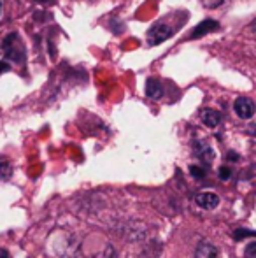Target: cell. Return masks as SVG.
<instances>
[{"label": "cell", "mask_w": 256, "mask_h": 258, "mask_svg": "<svg viewBox=\"0 0 256 258\" xmlns=\"http://www.w3.org/2000/svg\"><path fill=\"white\" fill-rule=\"evenodd\" d=\"M2 53L6 56V60L13 61L16 65H23L27 61V49H25V44L21 41V37L13 32V34L6 35L2 41Z\"/></svg>", "instance_id": "6da1fadb"}, {"label": "cell", "mask_w": 256, "mask_h": 258, "mask_svg": "<svg viewBox=\"0 0 256 258\" xmlns=\"http://www.w3.org/2000/svg\"><path fill=\"white\" fill-rule=\"evenodd\" d=\"M174 27L168 25L165 20H160L153 25V27L147 30V44L149 46H156V44H161L165 42L168 37L174 35Z\"/></svg>", "instance_id": "7a4b0ae2"}, {"label": "cell", "mask_w": 256, "mask_h": 258, "mask_svg": "<svg viewBox=\"0 0 256 258\" xmlns=\"http://www.w3.org/2000/svg\"><path fill=\"white\" fill-rule=\"evenodd\" d=\"M233 111L240 119H249L256 112V104L249 97H237L235 102H233Z\"/></svg>", "instance_id": "3957f363"}, {"label": "cell", "mask_w": 256, "mask_h": 258, "mask_svg": "<svg viewBox=\"0 0 256 258\" xmlns=\"http://www.w3.org/2000/svg\"><path fill=\"white\" fill-rule=\"evenodd\" d=\"M193 148H195V156L204 165H209L214 160V150H212V146L209 143H205V141H195Z\"/></svg>", "instance_id": "277c9868"}, {"label": "cell", "mask_w": 256, "mask_h": 258, "mask_svg": "<svg viewBox=\"0 0 256 258\" xmlns=\"http://www.w3.org/2000/svg\"><path fill=\"white\" fill-rule=\"evenodd\" d=\"M219 28V23L216 20H211V18H207V20H204L202 23H198L197 27L192 30V34H190V39H200L204 37V35L211 34V32L218 30Z\"/></svg>", "instance_id": "5b68a950"}, {"label": "cell", "mask_w": 256, "mask_h": 258, "mask_svg": "<svg viewBox=\"0 0 256 258\" xmlns=\"http://www.w3.org/2000/svg\"><path fill=\"white\" fill-rule=\"evenodd\" d=\"M195 258H218V248L207 239H202L195 248Z\"/></svg>", "instance_id": "8992f818"}, {"label": "cell", "mask_w": 256, "mask_h": 258, "mask_svg": "<svg viewBox=\"0 0 256 258\" xmlns=\"http://www.w3.org/2000/svg\"><path fill=\"white\" fill-rule=\"evenodd\" d=\"M200 119L205 126H209V128H216V126L221 123L223 116H221V112L216 111V109L207 107V109H202L200 111Z\"/></svg>", "instance_id": "52a82bcc"}, {"label": "cell", "mask_w": 256, "mask_h": 258, "mask_svg": "<svg viewBox=\"0 0 256 258\" xmlns=\"http://www.w3.org/2000/svg\"><path fill=\"white\" fill-rule=\"evenodd\" d=\"M146 95L153 100H158L163 97V85H161L160 79L156 78H149L146 81Z\"/></svg>", "instance_id": "ba28073f"}, {"label": "cell", "mask_w": 256, "mask_h": 258, "mask_svg": "<svg viewBox=\"0 0 256 258\" xmlns=\"http://www.w3.org/2000/svg\"><path fill=\"white\" fill-rule=\"evenodd\" d=\"M195 202L202 209H214V207L219 206V197L216 194H198L195 197Z\"/></svg>", "instance_id": "9c48e42d"}, {"label": "cell", "mask_w": 256, "mask_h": 258, "mask_svg": "<svg viewBox=\"0 0 256 258\" xmlns=\"http://www.w3.org/2000/svg\"><path fill=\"white\" fill-rule=\"evenodd\" d=\"M13 176V165H11L7 156H0V179L9 181Z\"/></svg>", "instance_id": "30bf717a"}, {"label": "cell", "mask_w": 256, "mask_h": 258, "mask_svg": "<svg viewBox=\"0 0 256 258\" xmlns=\"http://www.w3.org/2000/svg\"><path fill=\"white\" fill-rule=\"evenodd\" d=\"M246 237H256V230H246V228H237L233 232V239H246Z\"/></svg>", "instance_id": "8fae6325"}, {"label": "cell", "mask_w": 256, "mask_h": 258, "mask_svg": "<svg viewBox=\"0 0 256 258\" xmlns=\"http://www.w3.org/2000/svg\"><path fill=\"white\" fill-rule=\"evenodd\" d=\"M190 172H192L193 177H197V179H202V177H205L207 170H205L204 165H192V167H190Z\"/></svg>", "instance_id": "7c38bea8"}, {"label": "cell", "mask_w": 256, "mask_h": 258, "mask_svg": "<svg viewBox=\"0 0 256 258\" xmlns=\"http://www.w3.org/2000/svg\"><path fill=\"white\" fill-rule=\"evenodd\" d=\"M244 258H256V241L246 246V249H244Z\"/></svg>", "instance_id": "4fadbf2b"}, {"label": "cell", "mask_w": 256, "mask_h": 258, "mask_svg": "<svg viewBox=\"0 0 256 258\" xmlns=\"http://www.w3.org/2000/svg\"><path fill=\"white\" fill-rule=\"evenodd\" d=\"M95 258H116V251H114L113 246H107V248L104 249L102 253H99Z\"/></svg>", "instance_id": "5bb4252c"}, {"label": "cell", "mask_w": 256, "mask_h": 258, "mask_svg": "<svg viewBox=\"0 0 256 258\" xmlns=\"http://www.w3.org/2000/svg\"><path fill=\"white\" fill-rule=\"evenodd\" d=\"M219 179H223V181H226V179H230V176H232V169L230 167H226V165H223V167H219Z\"/></svg>", "instance_id": "9a60e30c"}, {"label": "cell", "mask_w": 256, "mask_h": 258, "mask_svg": "<svg viewBox=\"0 0 256 258\" xmlns=\"http://www.w3.org/2000/svg\"><path fill=\"white\" fill-rule=\"evenodd\" d=\"M11 71V61L9 60H0V74Z\"/></svg>", "instance_id": "2e32d148"}, {"label": "cell", "mask_w": 256, "mask_h": 258, "mask_svg": "<svg viewBox=\"0 0 256 258\" xmlns=\"http://www.w3.org/2000/svg\"><path fill=\"white\" fill-rule=\"evenodd\" d=\"M225 2V0H207V2H204L205 7H218L221 6V4Z\"/></svg>", "instance_id": "e0dca14e"}, {"label": "cell", "mask_w": 256, "mask_h": 258, "mask_svg": "<svg viewBox=\"0 0 256 258\" xmlns=\"http://www.w3.org/2000/svg\"><path fill=\"white\" fill-rule=\"evenodd\" d=\"M247 134H249L251 137H256V121L254 123H251V125H247V130H246Z\"/></svg>", "instance_id": "ac0fdd59"}, {"label": "cell", "mask_w": 256, "mask_h": 258, "mask_svg": "<svg viewBox=\"0 0 256 258\" xmlns=\"http://www.w3.org/2000/svg\"><path fill=\"white\" fill-rule=\"evenodd\" d=\"M0 258H11L9 251H7L6 248H0Z\"/></svg>", "instance_id": "d6986e66"}, {"label": "cell", "mask_w": 256, "mask_h": 258, "mask_svg": "<svg viewBox=\"0 0 256 258\" xmlns=\"http://www.w3.org/2000/svg\"><path fill=\"white\" fill-rule=\"evenodd\" d=\"M251 28H253V30L256 32V21H254V23H253V25H251Z\"/></svg>", "instance_id": "ffe728a7"}, {"label": "cell", "mask_w": 256, "mask_h": 258, "mask_svg": "<svg viewBox=\"0 0 256 258\" xmlns=\"http://www.w3.org/2000/svg\"><path fill=\"white\" fill-rule=\"evenodd\" d=\"M37 2H46V0H37Z\"/></svg>", "instance_id": "44dd1931"}, {"label": "cell", "mask_w": 256, "mask_h": 258, "mask_svg": "<svg viewBox=\"0 0 256 258\" xmlns=\"http://www.w3.org/2000/svg\"><path fill=\"white\" fill-rule=\"evenodd\" d=\"M0 11H2V4H0Z\"/></svg>", "instance_id": "7402d4cb"}]
</instances>
